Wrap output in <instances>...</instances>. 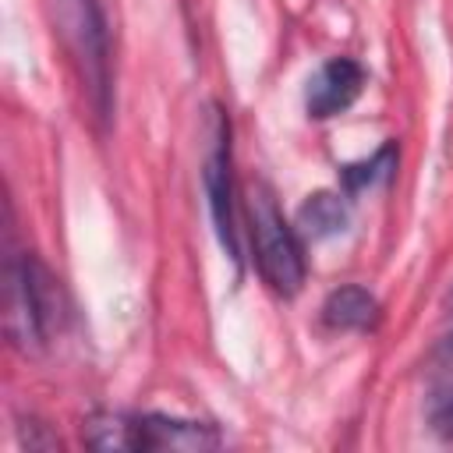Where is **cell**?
<instances>
[{
	"label": "cell",
	"instance_id": "10",
	"mask_svg": "<svg viewBox=\"0 0 453 453\" xmlns=\"http://www.w3.org/2000/svg\"><path fill=\"white\" fill-rule=\"evenodd\" d=\"M435 361L446 365V368H453V333L439 340V347H435Z\"/></svg>",
	"mask_w": 453,
	"mask_h": 453
},
{
	"label": "cell",
	"instance_id": "5",
	"mask_svg": "<svg viewBox=\"0 0 453 453\" xmlns=\"http://www.w3.org/2000/svg\"><path fill=\"white\" fill-rule=\"evenodd\" d=\"M365 85V71L357 60L350 57H333L326 60L311 78H308V88H304V106L311 117L326 120V117H336L340 110H347L357 92Z\"/></svg>",
	"mask_w": 453,
	"mask_h": 453
},
{
	"label": "cell",
	"instance_id": "7",
	"mask_svg": "<svg viewBox=\"0 0 453 453\" xmlns=\"http://www.w3.org/2000/svg\"><path fill=\"white\" fill-rule=\"evenodd\" d=\"M297 226H301V234L311 237V241H322V237L340 234V230L347 226V205H343V198L333 195V191H315V195H308V198L301 202V209H297Z\"/></svg>",
	"mask_w": 453,
	"mask_h": 453
},
{
	"label": "cell",
	"instance_id": "9",
	"mask_svg": "<svg viewBox=\"0 0 453 453\" xmlns=\"http://www.w3.org/2000/svg\"><path fill=\"white\" fill-rule=\"evenodd\" d=\"M428 421L442 439H453V386H439L428 396Z\"/></svg>",
	"mask_w": 453,
	"mask_h": 453
},
{
	"label": "cell",
	"instance_id": "2",
	"mask_svg": "<svg viewBox=\"0 0 453 453\" xmlns=\"http://www.w3.org/2000/svg\"><path fill=\"white\" fill-rule=\"evenodd\" d=\"M85 442L92 449H205L216 446V432L156 414H99L85 425Z\"/></svg>",
	"mask_w": 453,
	"mask_h": 453
},
{
	"label": "cell",
	"instance_id": "6",
	"mask_svg": "<svg viewBox=\"0 0 453 453\" xmlns=\"http://www.w3.org/2000/svg\"><path fill=\"white\" fill-rule=\"evenodd\" d=\"M322 319L333 329H372L379 322V301L365 287H340L326 297Z\"/></svg>",
	"mask_w": 453,
	"mask_h": 453
},
{
	"label": "cell",
	"instance_id": "3",
	"mask_svg": "<svg viewBox=\"0 0 453 453\" xmlns=\"http://www.w3.org/2000/svg\"><path fill=\"white\" fill-rule=\"evenodd\" d=\"M7 333L18 347H39L57 319V280L35 258L11 262L7 273Z\"/></svg>",
	"mask_w": 453,
	"mask_h": 453
},
{
	"label": "cell",
	"instance_id": "4",
	"mask_svg": "<svg viewBox=\"0 0 453 453\" xmlns=\"http://www.w3.org/2000/svg\"><path fill=\"white\" fill-rule=\"evenodd\" d=\"M205 195H209V209H212V223L219 234V244L226 248L230 258L237 255V226H234V184H230V145H226V120L219 117V110H209V156H205Z\"/></svg>",
	"mask_w": 453,
	"mask_h": 453
},
{
	"label": "cell",
	"instance_id": "1",
	"mask_svg": "<svg viewBox=\"0 0 453 453\" xmlns=\"http://www.w3.org/2000/svg\"><path fill=\"white\" fill-rule=\"evenodd\" d=\"M248 223H251V244H255V262L262 280L283 294L294 297L304 283V255L294 226L283 219L276 209L273 191L258 180L248 188Z\"/></svg>",
	"mask_w": 453,
	"mask_h": 453
},
{
	"label": "cell",
	"instance_id": "8",
	"mask_svg": "<svg viewBox=\"0 0 453 453\" xmlns=\"http://www.w3.org/2000/svg\"><path fill=\"white\" fill-rule=\"evenodd\" d=\"M393 166H396V149H393V145H382L372 159L354 163V166H343V184H347L350 191H357V188H365V184L386 177Z\"/></svg>",
	"mask_w": 453,
	"mask_h": 453
}]
</instances>
